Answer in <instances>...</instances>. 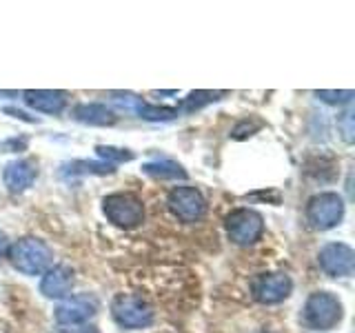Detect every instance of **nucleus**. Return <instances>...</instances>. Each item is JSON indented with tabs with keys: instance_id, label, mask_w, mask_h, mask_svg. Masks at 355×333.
I'll return each mask as SVG.
<instances>
[{
	"instance_id": "20",
	"label": "nucleus",
	"mask_w": 355,
	"mask_h": 333,
	"mask_svg": "<svg viewBox=\"0 0 355 333\" xmlns=\"http://www.w3.org/2000/svg\"><path fill=\"white\" fill-rule=\"evenodd\" d=\"M315 96L320 100H324L327 105H351L355 94L351 92V89H344V92H327V89H318Z\"/></svg>"
},
{
	"instance_id": "9",
	"label": "nucleus",
	"mask_w": 355,
	"mask_h": 333,
	"mask_svg": "<svg viewBox=\"0 0 355 333\" xmlns=\"http://www.w3.org/2000/svg\"><path fill=\"white\" fill-rule=\"evenodd\" d=\"M318 262L331 278H349L355 269V251L344 242H329L327 247H322Z\"/></svg>"
},
{
	"instance_id": "17",
	"label": "nucleus",
	"mask_w": 355,
	"mask_h": 333,
	"mask_svg": "<svg viewBox=\"0 0 355 333\" xmlns=\"http://www.w3.org/2000/svg\"><path fill=\"white\" fill-rule=\"evenodd\" d=\"M114 171L116 166L103 160H73L69 164H64L60 173L73 178V176H109Z\"/></svg>"
},
{
	"instance_id": "21",
	"label": "nucleus",
	"mask_w": 355,
	"mask_h": 333,
	"mask_svg": "<svg viewBox=\"0 0 355 333\" xmlns=\"http://www.w3.org/2000/svg\"><path fill=\"white\" fill-rule=\"evenodd\" d=\"M262 127V122L260 120H242V122H238L236 125V129H233V138H238V140H242V138H249V136H253L255 131H258Z\"/></svg>"
},
{
	"instance_id": "14",
	"label": "nucleus",
	"mask_w": 355,
	"mask_h": 333,
	"mask_svg": "<svg viewBox=\"0 0 355 333\" xmlns=\"http://www.w3.org/2000/svg\"><path fill=\"white\" fill-rule=\"evenodd\" d=\"M22 100L27 107L53 116L62 114V109L67 107V94L58 92V89H27V92H22Z\"/></svg>"
},
{
	"instance_id": "8",
	"label": "nucleus",
	"mask_w": 355,
	"mask_h": 333,
	"mask_svg": "<svg viewBox=\"0 0 355 333\" xmlns=\"http://www.w3.org/2000/svg\"><path fill=\"white\" fill-rule=\"evenodd\" d=\"M98 314V300L89 293L71 296L55 307V322L62 327H80Z\"/></svg>"
},
{
	"instance_id": "15",
	"label": "nucleus",
	"mask_w": 355,
	"mask_h": 333,
	"mask_svg": "<svg viewBox=\"0 0 355 333\" xmlns=\"http://www.w3.org/2000/svg\"><path fill=\"white\" fill-rule=\"evenodd\" d=\"M73 118L89 127H111L116 125V111H111L103 103H83L73 107Z\"/></svg>"
},
{
	"instance_id": "19",
	"label": "nucleus",
	"mask_w": 355,
	"mask_h": 333,
	"mask_svg": "<svg viewBox=\"0 0 355 333\" xmlns=\"http://www.w3.org/2000/svg\"><path fill=\"white\" fill-rule=\"evenodd\" d=\"M96 153L98 158L103 162H109V164H120V162H131L136 158V153L131 149H120V147H111V144H98L96 147Z\"/></svg>"
},
{
	"instance_id": "12",
	"label": "nucleus",
	"mask_w": 355,
	"mask_h": 333,
	"mask_svg": "<svg viewBox=\"0 0 355 333\" xmlns=\"http://www.w3.org/2000/svg\"><path fill=\"white\" fill-rule=\"evenodd\" d=\"M38 178V166L33 160L29 158H16L11 160L5 171H3V180H5V187L9 189L11 194H22L27 191V189L36 182Z\"/></svg>"
},
{
	"instance_id": "23",
	"label": "nucleus",
	"mask_w": 355,
	"mask_h": 333,
	"mask_svg": "<svg viewBox=\"0 0 355 333\" xmlns=\"http://www.w3.org/2000/svg\"><path fill=\"white\" fill-rule=\"evenodd\" d=\"M27 147V138H11V140H5L0 142V153H7V151H22Z\"/></svg>"
},
{
	"instance_id": "22",
	"label": "nucleus",
	"mask_w": 355,
	"mask_h": 333,
	"mask_svg": "<svg viewBox=\"0 0 355 333\" xmlns=\"http://www.w3.org/2000/svg\"><path fill=\"white\" fill-rule=\"evenodd\" d=\"M338 127H340V131H342V138L347 140V142H353V109H351V107L340 116Z\"/></svg>"
},
{
	"instance_id": "7",
	"label": "nucleus",
	"mask_w": 355,
	"mask_h": 333,
	"mask_svg": "<svg viewBox=\"0 0 355 333\" xmlns=\"http://www.w3.org/2000/svg\"><path fill=\"white\" fill-rule=\"evenodd\" d=\"M166 205H169L171 214L182 222H198L207 214V200L198 191L196 187H175L166 196Z\"/></svg>"
},
{
	"instance_id": "4",
	"label": "nucleus",
	"mask_w": 355,
	"mask_h": 333,
	"mask_svg": "<svg viewBox=\"0 0 355 333\" xmlns=\"http://www.w3.org/2000/svg\"><path fill=\"white\" fill-rule=\"evenodd\" d=\"M111 314L120 327L125 329H147L155 314L147 300L131 293H118L111 302Z\"/></svg>"
},
{
	"instance_id": "18",
	"label": "nucleus",
	"mask_w": 355,
	"mask_h": 333,
	"mask_svg": "<svg viewBox=\"0 0 355 333\" xmlns=\"http://www.w3.org/2000/svg\"><path fill=\"white\" fill-rule=\"evenodd\" d=\"M225 96H229V92H205V89H200V92L189 94L180 103V107H178V111H180V114H193V111L202 109L211 103H218V100H222Z\"/></svg>"
},
{
	"instance_id": "13",
	"label": "nucleus",
	"mask_w": 355,
	"mask_h": 333,
	"mask_svg": "<svg viewBox=\"0 0 355 333\" xmlns=\"http://www.w3.org/2000/svg\"><path fill=\"white\" fill-rule=\"evenodd\" d=\"M71 289H73V269L67 264L51 266L49 271H44L40 280V293L51 300L69 298Z\"/></svg>"
},
{
	"instance_id": "10",
	"label": "nucleus",
	"mask_w": 355,
	"mask_h": 333,
	"mask_svg": "<svg viewBox=\"0 0 355 333\" xmlns=\"http://www.w3.org/2000/svg\"><path fill=\"white\" fill-rule=\"evenodd\" d=\"M111 100L127 111H133L138 118L144 120H151V122H166V120H173L175 116H180L178 107H160V105H149L147 100H142L136 94H129V92H114L111 94Z\"/></svg>"
},
{
	"instance_id": "11",
	"label": "nucleus",
	"mask_w": 355,
	"mask_h": 333,
	"mask_svg": "<svg viewBox=\"0 0 355 333\" xmlns=\"http://www.w3.org/2000/svg\"><path fill=\"white\" fill-rule=\"evenodd\" d=\"M293 291V280L282 271L275 273H262L253 282V296L262 305H277L286 300Z\"/></svg>"
},
{
	"instance_id": "5",
	"label": "nucleus",
	"mask_w": 355,
	"mask_h": 333,
	"mask_svg": "<svg viewBox=\"0 0 355 333\" xmlns=\"http://www.w3.org/2000/svg\"><path fill=\"white\" fill-rule=\"evenodd\" d=\"M342 218H344V200L340 194L324 191V194H318L309 200L306 220L311 222L313 229L329 231L333 227H338Z\"/></svg>"
},
{
	"instance_id": "2",
	"label": "nucleus",
	"mask_w": 355,
	"mask_h": 333,
	"mask_svg": "<svg viewBox=\"0 0 355 333\" xmlns=\"http://www.w3.org/2000/svg\"><path fill=\"white\" fill-rule=\"evenodd\" d=\"M302 316H304V322L309 329L329 331L342 322L344 309H342V302L338 296H333L329 291H315L309 296Z\"/></svg>"
},
{
	"instance_id": "16",
	"label": "nucleus",
	"mask_w": 355,
	"mask_h": 333,
	"mask_svg": "<svg viewBox=\"0 0 355 333\" xmlns=\"http://www.w3.org/2000/svg\"><path fill=\"white\" fill-rule=\"evenodd\" d=\"M142 171L151 178H158V180H187V171L182 169V164L169 158H158L153 162L142 164Z\"/></svg>"
},
{
	"instance_id": "1",
	"label": "nucleus",
	"mask_w": 355,
	"mask_h": 333,
	"mask_svg": "<svg viewBox=\"0 0 355 333\" xmlns=\"http://www.w3.org/2000/svg\"><path fill=\"white\" fill-rule=\"evenodd\" d=\"M9 260L25 275H40L51 269L53 264V251L49 249L47 242L38 238H22L11 244L9 249Z\"/></svg>"
},
{
	"instance_id": "24",
	"label": "nucleus",
	"mask_w": 355,
	"mask_h": 333,
	"mask_svg": "<svg viewBox=\"0 0 355 333\" xmlns=\"http://www.w3.org/2000/svg\"><path fill=\"white\" fill-rule=\"evenodd\" d=\"M58 333H98L96 327H71V329H60Z\"/></svg>"
},
{
	"instance_id": "3",
	"label": "nucleus",
	"mask_w": 355,
	"mask_h": 333,
	"mask_svg": "<svg viewBox=\"0 0 355 333\" xmlns=\"http://www.w3.org/2000/svg\"><path fill=\"white\" fill-rule=\"evenodd\" d=\"M103 211L111 225L120 229H136L144 220V205L136 194L118 191L103 200Z\"/></svg>"
},
{
	"instance_id": "6",
	"label": "nucleus",
	"mask_w": 355,
	"mask_h": 333,
	"mask_svg": "<svg viewBox=\"0 0 355 333\" xmlns=\"http://www.w3.org/2000/svg\"><path fill=\"white\" fill-rule=\"evenodd\" d=\"M225 225H227V233H229L231 242L240 244V247L255 244L264 233V220L258 211H253V209L231 211L225 220Z\"/></svg>"
},
{
	"instance_id": "25",
	"label": "nucleus",
	"mask_w": 355,
	"mask_h": 333,
	"mask_svg": "<svg viewBox=\"0 0 355 333\" xmlns=\"http://www.w3.org/2000/svg\"><path fill=\"white\" fill-rule=\"evenodd\" d=\"M5 111H7V114H11V116H14V118H20V120H27V122H38V120H33V118H29V116L25 114V111H18V109H14V107H7Z\"/></svg>"
}]
</instances>
